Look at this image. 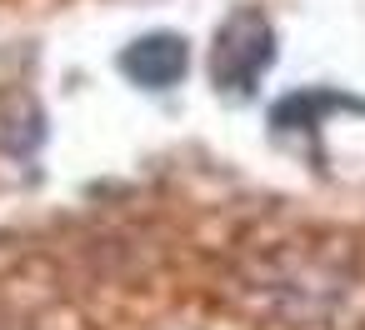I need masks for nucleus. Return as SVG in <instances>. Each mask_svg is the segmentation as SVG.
<instances>
[{"mask_svg":"<svg viewBox=\"0 0 365 330\" xmlns=\"http://www.w3.org/2000/svg\"><path fill=\"white\" fill-rule=\"evenodd\" d=\"M275 61V26L265 11L240 6L225 16V26L215 31L210 46V81L220 96H255L260 76Z\"/></svg>","mask_w":365,"mask_h":330,"instance_id":"obj_1","label":"nucleus"},{"mask_svg":"<svg viewBox=\"0 0 365 330\" xmlns=\"http://www.w3.org/2000/svg\"><path fill=\"white\" fill-rule=\"evenodd\" d=\"M120 71L140 91H170L190 71V46L175 31H150V36H140V41H130L120 51Z\"/></svg>","mask_w":365,"mask_h":330,"instance_id":"obj_2","label":"nucleus"}]
</instances>
